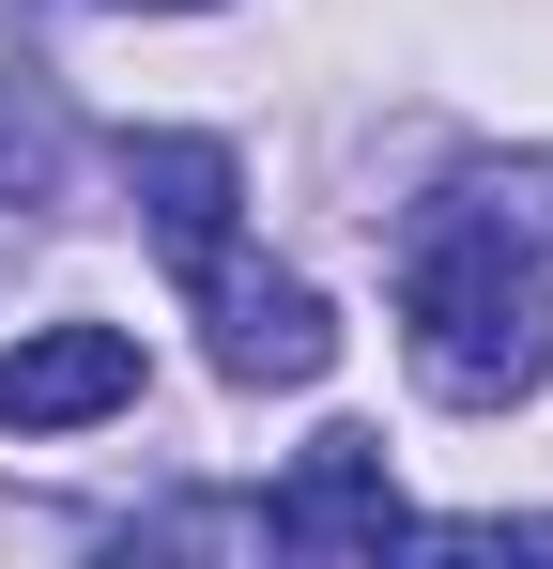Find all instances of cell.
I'll list each match as a JSON object with an SVG mask.
<instances>
[{
    "label": "cell",
    "instance_id": "obj_1",
    "mask_svg": "<svg viewBox=\"0 0 553 569\" xmlns=\"http://www.w3.org/2000/svg\"><path fill=\"white\" fill-rule=\"evenodd\" d=\"M400 339H415V385H431L446 416L539 400V370H553V278H539V247H523L492 200H446V216L415 231V262H400Z\"/></svg>",
    "mask_w": 553,
    "mask_h": 569
},
{
    "label": "cell",
    "instance_id": "obj_6",
    "mask_svg": "<svg viewBox=\"0 0 553 569\" xmlns=\"http://www.w3.org/2000/svg\"><path fill=\"white\" fill-rule=\"evenodd\" d=\"M139 16H184V0H139Z\"/></svg>",
    "mask_w": 553,
    "mask_h": 569
},
{
    "label": "cell",
    "instance_id": "obj_3",
    "mask_svg": "<svg viewBox=\"0 0 553 569\" xmlns=\"http://www.w3.org/2000/svg\"><path fill=\"white\" fill-rule=\"evenodd\" d=\"M200 308H215V370L231 385H323L339 370V323H323V292L308 278H200Z\"/></svg>",
    "mask_w": 553,
    "mask_h": 569
},
{
    "label": "cell",
    "instance_id": "obj_2",
    "mask_svg": "<svg viewBox=\"0 0 553 569\" xmlns=\"http://www.w3.org/2000/svg\"><path fill=\"white\" fill-rule=\"evenodd\" d=\"M139 400V339L123 323H31L0 355V431H92Z\"/></svg>",
    "mask_w": 553,
    "mask_h": 569
},
{
    "label": "cell",
    "instance_id": "obj_4",
    "mask_svg": "<svg viewBox=\"0 0 553 569\" xmlns=\"http://www.w3.org/2000/svg\"><path fill=\"white\" fill-rule=\"evenodd\" d=\"M369 539H400V492H384V447L369 431H323L292 492H276V555H369Z\"/></svg>",
    "mask_w": 553,
    "mask_h": 569
},
{
    "label": "cell",
    "instance_id": "obj_5",
    "mask_svg": "<svg viewBox=\"0 0 553 569\" xmlns=\"http://www.w3.org/2000/svg\"><path fill=\"white\" fill-rule=\"evenodd\" d=\"M231 200H247L231 139H139V216H154V247L184 262V292L231 262Z\"/></svg>",
    "mask_w": 553,
    "mask_h": 569
}]
</instances>
